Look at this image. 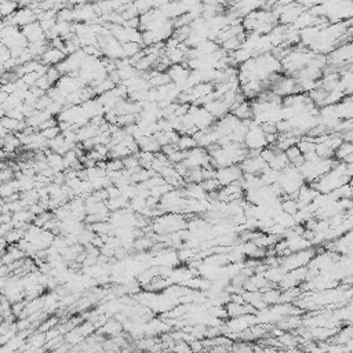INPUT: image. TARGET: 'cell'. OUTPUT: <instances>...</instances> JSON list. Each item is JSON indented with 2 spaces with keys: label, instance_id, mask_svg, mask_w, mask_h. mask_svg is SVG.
I'll list each match as a JSON object with an SVG mask.
<instances>
[{
  "label": "cell",
  "instance_id": "obj_1",
  "mask_svg": "<svg viewBox=\"0 0 353 353\" xmlns=\"http://www.w3.org/2000/svg\"><path fill=\"white\" fill-rule=\"evenodd\" d=\"M316 254L317 250L315 247H311V248H306V250H302V251L298 252H291V254L286 255V257H281L279 265L286 272L298 269V268H305Z\"/></svg>",
  "mask_w": 353,
  "mask_h": 353
},
{
  "label": "cell",
  "instance_id": "obj_2",
  "mask_svg": "<svg viewBox=\"0 0 353 353\" xmlns=\"http://www.w3.org/2000/svg\"><path fill=\"white\" fill-rule=\"evenodd\" d=\"M243 145H244V148L248 150V152H261L263 148L268 146V144H266V138H265L262 128L252 119L251 121H250L248 131L245 132Z\"/></svg>",
  "mask_w": 353,
  "mask_h": 353
},
{
  "label": "cell",
  "instance_id": "obj_3",
  "mask_svg": "<svg viewBox=\"0 0 353 353\" xmlns=\"http://www.w3.org/2000/svg\"><path fill=\"white\" fill-rule=\"evenodd\" d=\"M186 115L191 118L192 123L198 131L209 130L210 127H213L216 123V119L210 115L209 111L199 105H189Z\"/></svg>",
  "mask_w": 353,
  "mask_h": 353
},
{
  "label": "cell",
  "instance_id": "obj_4",
  "mask_svg": "<svg viewBox=\"0 0 353 353\" xmlns=\"http://www.w3.org/2000/svg\"><path fill=\"white\" fill-rule=\"evenodd\" d=\"M352 55H353V47L352 42L345 43L340 47H337L334 51H331L327 57V64L329 65L335 66L338 69V72L341 71L344 66L351 65L352 64Z\"/></svg>",
  "mask_w": 353,
  "mask_h": 353
},
{
  "label": "cell",
  "instance_id": "obj_5",
  "mask_svg": "<svg viewBox=\"0 0 353 353\" xmlns=\"http://www.w3.org/2000/svg\"><path fill=\"white\" fill-rule=\"evenodd\" d=\"M240 170L243 174L248 175H259L263 168L268 167V164L259 157V152H248L247 157L239 164Z\"/></svg>",
  "mask_w": 353,
  "mask_h": 353
},
{
  "label": "cell",
  "instance_id": "obj_6",
  "mask_svg": "<svg viewBox=\"0 0 353 353\" xmlns=\"http://www.w3.org/2000/svg\"><path fill=\"white\" fill-rule=\"evenodd\" d=\"M241 175L243 173H241L239 166H229V167L216 168L214 178L220 184V186L224 188V186L232 185L235 182H237L241 178Z\"/></svg>",
  "mask_w": 353,
  "mask_h": 353
},
{
  "label": "cell",
  "instance_id": "obj_7",
  "mask_svg": "<svg viewBox=\"0 0 353 353\" xmlns=\"http://www.w3.org/2000/svg\"><path fill=\"white\" fill-rule=\"evenodd\" d=\"M189 68L184 64H177V65H171L168 66V69L166 71V75H167L168 80L171 83L177 84V86H181L182 83H185V80L189 76Z\"/></svg>",
  "mask_w": 353,
  "mask_h": 353
},
{
  "label": "cell",
  "instance_id": "obj_8",
  "mask_svg": "<svg viewBox=\"0 0 353 353\" xmlns=\"http://www.w3.org/2000/svg\"><path fill=\"white\" fill-rule=\"evenodd\" d=\"M80 108L89 120L96 119V118H104V114H105V109L97 98H91L89 101L83 102L80 105Z\"/></svg>",
  "mask_w": 353,
  "mask_h": 353
},
{
  "label": "cell",
  "instance_id": "obj_9",
  "mask_svg": "<svg viewBox=\"0 0 353 353\" xmlns=\"http://www.w3.org/2000/svg\"><path fill=\"white\" fill-rule=\"evenodd\" d=\"M21 32L25 36V39L28 40V43H36L46 40V35H44V30L42 29V26L39 22H33L21 28Z\"/></svg>",
  "mask_w": 353,
  "mask_h": 353
},
{
  "label": "cell",
  "instance_id": "obj_10",
  "mask_svg": "<svg viewBox=\"0 0 353 353\" xmlns=\"http://www.w3.org/2000/svg\"><path fill=\"white\" fill-rule=\"evenodd\" d=\"M225 311H227L229 319L244 316V315H255V312H257L252 306L247 305V304H235L232 301H229L225 305Z\"/></svg>",
  "mask_w": 353,
  "mask_h": 353
},
{
  "label": "cell",
  "instance_id": "obj_11",
  "mask_svg": "<svg viewBox=\"0 0 353 353\" xmlns=\"http://www.w3.org/2000/svg\"><path fill=\"white\" fill-rule=\"evenodd\" d=\"M66 55L61 51V50H57V48L54 47H50L43 53V55L40 57V62H42L43 65L46 66H55L58 65V64H61L62 61L65 60Z\"/></svg>",
  "mask_w": 353,
  "mask_h": 353
},
{
  "label": "cell",
  "instance_id": "obj_12",
  "mask_svg": "<svg viewBox=\"0 0 353 353\" xmlns=\"http://www.w3.org/2000/svg\"><path fill=\"white\" fill-rule=\"evenodd\" d=\"M335 115L340 120H349L353 116V105L352 97H345L341 102L334 105Z\"/></svg>",
  "mask_w": 353,
  "mask_h": 353
},
{
  "label": "cell",
  "instance_id": "obj_13",
  "mask_svg": "<svg viewBox=\"0 0 353 353\" xmlns=\"http://www.w3.org/2000/svg\"><path fill=\"white\" fill-rule=\"evenodd\" d=\"M203 108H206L210 112V115L217 120H221L222 118H225L227 115H229V108L222 102V100H213L209 102L207 105H204Z\"/></svg>",
  "mask_w": 353,
  "mask_h": 353
},
{
  "label": "cell",
  "instance_id": "obj_14",
  "mask_svg": "<svg viewBox=\"0 0 353 353\" xmlns=\"http://www.w3.org/2000/svg\"><path fill=\"white\" fill-rule=\"evenodd\" d=\"M137 145L139 152H149V153H159L162 146L156 141L155 137H141L137 139Z\"/></svg>",
  "mask_w": 353,
  "mask_h": 353
},
{
  "label": "cell",
  "instance_id": "obj_15",
  "mask_svg": "<svg viewBox=\"0 0 353 353\" xmlns=\"http://www.w3.org/2000/svg\"><path fill=\"white\" fill-rule=\"evenodd\" d=\"M231 112L235 118H237L239 120H250L252 119V111H251V102L244 100L243 102H240L237 105H235L234 108L231 109Z\"/></svg>",
  "mask_w": 353,
  "mask_h": 353
},
{
  "label": "cell",
  "instance_id": "obj_16",
  "mask_svg": "<svg viewBox=\"0 0 353 353\" xmlns=\"http://www.w3.org/2000/svg\"><path fill=\"white\" fill-rule=\"evenodd\" d=\"M184 193H185L186 199H192V200H206L207 199V192L204 191L200 184H185Z\"/></svg>",
  "mask_w": 353,
  "mask_h": 353
},
{
  "label": "cell",
  "instance_id": "obj_17",
  "mask_svg": "<svg viewBox=\"0 0 353 353\" xmlns=\"http://www.w3.org/2000/svg\"><path fill=\"white\" fill-rule=\"evenodd\" d=\"M287 243V248L290 254L291 252H298L306 248H311L312 244L311 241L308 239H305L304 236H295V237H290V239H284Z\"/></svg>",
  "mask_w": 353,
  "mask_h": 353
},
{
  "label": "cell",
  "instance_id": "obj_18",
  "mask_svg": "<svg viewBox=\"0 0 353 353\" xmlns=\"http://www.w3.org/2000/svg\"><path fill=\"white\" fill-rule=\"evenodd\" d=\"M286 273H287V272L283 269L280 265H277V266H270V268H266L262 275H263V277L266 279V280L269 281V283H272V284L277 286V284L280 283L281 279L284 277V275H286Z\"/></svg>",
  "mask_w": 353,
  "mask_h": 353
},
{
  "label": "cell",
  "instance_id": "obj_19",
  "mask_svg": "<svg viewBox=\"0 0 353 353\" xmlns=\"http://www.w3.org/2000/svg\"><path fill=\"white\" fill-rule=\"evenodd\" d=\"M351 340H352V327H351V324H349V326H342V327H340L338 331L335 333L334 337L330 340V342L338 344V345H344V344H347V342L351 341Z\"/></svg>",
  "mask_w": 353,
  "mask_h": 353
},
{
  "label": "cell",
  "instance_id": "obj_20",
  "mask_svg": "<svg viewBox=\"0 0 353 353\" xmlns=\"http://www.w3.org/2000/svg\"><path fill=\"white\" fill-rule=\"evenodd\" d=\"M288 164H290V163H288V159L287 156H286V153H284V152H277V153L273 156V159L268 163V167H270L272 170H275V171L281 173L284 168L287 167Z\"/></svg>",
  "mask_w": 353,
  "mask_h": 353
},
{
  "label": "cell",
  "instance_id": "obj_21",
  "mask_svg": "<svg viewBox=\"0 0 353 353\" xmlns=\"http://www.w3.org/2000/svg\"><path fill=\"white\" fill-rule=\"evenodd\" d=\"M280 290L277 287L268 288L262 291V301L266 306H273L276 304H280Z\"/></svg>",
  "mask_w": 353,
  "mask_h": 353
},
{
  "label": "cell",
  "instance_id": "obj_22",
  "mask_svg": "<svg viewBox=\"0 0 353 353\" xmlns=\"http://www.w3.org/2000/svg\"><path fill=\"white\" fill-rule=\"evenodd\" d=\"M15 193H19L18 192V184H17V180L14 178L12 181H8V182H4V184H0V198L7 199L15 195Z\"/></svg>",
  "mask_w": 353,
  "mask_h": 353
},
{
  "label": "cell",
  "instance_id": "obj_23",
  "mask_svg": "<svg viewBox=\"0 0 353 353\" xmlns=\"http://www.w3.org/2000/svg\"><path fill=\"white\" fill-rule=\"evenodd\" d=\"M175 145H177L178 150H182V152H189L191 149L198 146L195 138L192 137V135H180V138H178V141H177V144Z\"/></svg>",
  "mask_w": 353,
  "mask_h": 353
},
{
  "label": "cell",
  "instance_id": "obj_24",
  "mask_svg": "<svg viewBox=\"0 0 353 353\" xmlns=\"http://www.w3.org/2000/svg\"><path fill=\"white\" fill-rule=\"evenodd\" d=\"M298 210V203H297L295 199L287 198V196H283V198H281V211H283V213L290 214V216H294Z\"/></svg>",
  "mask_w": 353,
  "mask_h": 353
},
{
  "label": "cell",
  "instance_id": "obj_25",
  "mask_svg": "<svg viewBox=\"0 0 353 353\" xmlns=\"http://www.w3.org/2000/svg\"><path fill=\"white\" fill-rule=\"evenodd\" d=\"M353 153V145L352 142H342L337 150L334 152V159L337 162H342L348 155H352Z\"/></svg>",
  "mask_w": 353,
  "mask_h": 353
},
{
  "label": "cell",
  "instance_id": "obj_26",
  "mask_svg": "<svg viewBox=\"0 0 353 353\" xmlns=\"http://www.w3.org/2000/svg\"><path fill=\"white\" fill-rule=\"evenodd\" d=\"M18 10V4L14 1H0V17L8 18Z\"/></svg>",
  "mask_w": 353,
  "mask_h": 353
},
{
  "label": "cell",
  "instance_id": "obj_27",
  "mask_svg": "<svg viewBox=\"0 0 353 353\" xmlns=\"http://www.w3.org/2000/svg\"><path fill=\"white\" fill-rule=\"evenodd\" d=\"M121 50H123L124 58H132V57H135L138 53L142 51V46H141V44H137V43L128 42L121 44Z\"/></svg>",
  "mask_w": 353,
  "mask_h": 353
},
{
  "label": "cell",
  "instance_id": "obj_28",
  "mask_svg": "<svg viewBox=\"0 0 353 353\" xmlns=\"http://www.w3.org/2000/svg\"><path fill=\"white\" fill-rule=\"evenodd\" d=\"M207 313H209L210 316L220 319V320H227L228 319L225 306H210L209 309H207Z\"/></svg>",
  "mask_w": 353,
  "mask_h": 353
},
{
  "label": "cell",
  "instance_id": "obj_29",
  "mask_svg": "<svg viewBox=\"0 0 353 353\" xmlns=\"http://www.w3.org/2000/svg\"><path fill=\"white\" fill-rule=\"evenodd\" d=\"M46 78H47L48 83L51 84V86H55L57 84V82L61 79V75L60 71L57 69V66H48L47 72H46V75H44Z\"/></svg>",
  "mask_w": 353,
  "mask_h": 353
},
{
  "label": "cell",
  "instance_id": "obj_30",
  "mask_svg": "<svg viewBox=\"0 0 353 353\" xmlns=\"http://www.w3.org/2000/svg\"><path fill=\"white\" fill-rule=\"evenodd\" d=\"M200 185H202V188H203L204 191L207 192V195H209V193H213V192H218L220 189H221V186H220V184L217 182L216 178L204 180Z\"/></svg>",
  "mask_w": 353,
  "mask_h": 353
},
{
  "label": "cell",
  "instance_id": "obj_31",
  "mask_svg": "<svg viewBox=\"0 0 353 353\" xmlns=\"http://www.w3.org/2000/svg\"><path fill=\"white\" fill-rule=\"evenodd\" d=\"M40 134H42V137L46 139V141H51V139H54V138H57L58 135L61 134V130L60 127H51V128H46V130H42V131H39Z\"/></svg>",
  "mask_w": 353,
  "mask_h": 353
},
{
  "label": "cell",
  "instance_id": "obj_32",
  "mask_svg": "<svg viewBox=\"0 0 353 353\" xmlns=\"http://www.w3.org/2000/svg\"><path fill=\"white\" fill-rule=\"evenodd\" d=\"M171 352L173 353H192L189 344L184 341H178L174 344V347L171 348Z\"/></svg>",
  "mask_w": 353,
  "mask_h": 353
},
{
  "label": "cell",
  "instance_id": "obj_33",
  "mask_svg": "<svg viewBox=\"0 0 353 353\" xmlns=\"http://www.w3.org/2000/svg\"><path fill=\"white\" fill-rule=\"evenodd\" d=\"M14 171L10 170V168H3L0 170V184H4V182H8V181L14 180Z\"/></svg>",
  "mask_w": 353,
  "mask_h": 353
},
{
  "label": "cell",
  "instance_id": "obj_34",
  "mask_svg": "<svg viewBox=\"0 0 353 353\" xmlns=\"http://www.w3.org/2000/svg\"><path fill=\"white\" fill-rule=\"evenodd\" d=\"M189 348H191L192 353H203L206 351L203 341H200V340H193L192 342H189Z\"/></svg>",
  "mask_w": 353,
  "mask_h": 353
}]
</instances>
